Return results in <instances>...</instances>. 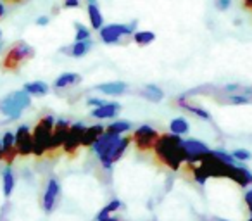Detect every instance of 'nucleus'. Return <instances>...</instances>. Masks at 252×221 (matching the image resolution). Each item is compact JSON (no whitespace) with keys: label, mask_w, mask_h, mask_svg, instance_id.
<instances>
[{"label":"nucleus","mask_w":252,"mask_h":221,"mask_svg":"<svg viewBox=\"0 0 252 221\" xmlns=\"http://www.w3.org/2000/svg\"><path fill=\"white\" fill-rule=\"evenodd\" d=\"M74 26H76V35H74V42H85V40H92L90 30H88L87 26L81 25V23H74Z\"/></svg>","instance_id":"c85d7f7f"},{"label":"nucleus","mask_w":252,"mask_h":221,"mask_svg":"<svg viewBox=\"0 0 252 221\" xmlns=\"http://www.w3.org/2000/svg\"><path fill=\"white\" fill-rule=\"evenodd\" d=\"M88 4H95V0H87Z\"/></svg>","instance_id":"79ce46f5"},{"label":"nucleus","mask_w":252,"mask_h":221,"mask_svg":"<svg viewBox=\"0 0 252 221\" xmlns=\"http://www.w3.org/2000/svg\"><path fill=\"white\" fill-rule=\"evenodd\" d=\"M0 161H4V154H2V144H0Z\"/></svg>","instance_id":"58836bf2"},{"label":"nucleus","mask_w":252,"mask_h":221,"mask_svg":"<svg viewBox=\"0 0 252 221\" xmlns=\"http://www.w3.org/2000/svg\"><path fill=\"white\" fill-rule=\"evenodd\" d=\"M71 125H73V123H71V121H67V120H56V126H54L52 138H50V145H49L50 154H56L59 149H63L67 133H69Z\"/></svg>","instance_id":"9d476101"},{"label":"nucleus","mask_w":252,"mask_h":221,"mask_svg":"<svg viewBox=\"0 0 252 221\" xmlns=\"http://www.w3.org/2000/svg\"><path fill=\"white\" fill-rule=\"evenodd\" d=\"M88 19H90V26L95 32H100L104 26V16H102L100 9L97 4H88Z\"/></svg>","instance_id":"412c9836"},{"label":"nucleus","mask_w":252,"mask_h":221,"mask_svg":"<svg viewBox=\"0 0 252 221\" xmlns=\"http://www.w3.org/2000/svg\"><path fill=\"white\" fill-rule=\"evenodd\" d=\"M119 111H121V104H118V102H105L100 107L92 109L90 114L95 120H112Z\"/></svg>","instance_id":"2eb2a0df"},{"label":"nucleus","mask_w":252,"mask_h":221,"mask_svg":"<svg viewBox=\"0 0 252 221\" xmlns=\"http://www.w3.org/2000/svg\"><path fill=\"white\" fill-rule=\"evenodd\" d=\"M105 131V128L102 125H92L87 126V131L83 135V140H81V147H92L98 138L102 137V133Z\"/></svg>","instance_id":"a211bd4d"},{"label":"nucleus","mask_w":252,"mask_h":221,"mask_svg":"<svg viewBox=\"0 0 252 221\" xmlns=\"http://www.w3.org/2000/svg\"><path fill=\"white\" fill-rule=\"evenodd\" d=\"M49 21H50L49 16H40V18L36 19V25H38V26H45V25H49Z\"/></svg>","instance_id":"f704fd0d"},{"label":"nucleus","mask_w":252,"mask_h":221,"mask_svg":"<svg viewBox=\"0 0 252 221\" xmlns=\"http://www.w3.org/2000/svg\"><path fill=\"white\" fill-rule=\"evenodd\" d=\"M87 131V125L78 121V123H73L69 128V133L66 137V142L63 145V151L66 152L67 156H74L76 151L81 147V140H83V135Z\"/></svg>","instance_id":"6e6552de"},{"label":"nucleus","mask_w":252,"mask_h":221,"mask_svg":"<svg viewBox=\"0 0 252 221\" xmlns=\"http://www.w3.org/2000/svg\"><path fill=\"white\" fill-rule=\"evenodd\" d=\"M247 221H252V216H251V218H249V220H247Z\"/></svg>","instance_id":"37998d69"},{"label":"nucleus","mask_w":252,"mask_h":221,"mask_svg":"<svg viewBox=\"0 0 252 221\" xmlns=\"http://www.w3.org/2000/svg\"><path fill=\"white\" fill-rule=\"evenodd\" d=\"M81 5L80 0H64V7L67 9H78Z\"/></svg>","instance_id":"72a5a7b5"},{"label":"nucleus","mask_w":252,"mask_h":221,"mask_svg":"<svg viewBox=\"0 0 252 221\" xmlns=\"http://www.w3.org/2000/svg\"><path fill=\"white\" fill-rule=\"evenodd\" d=\"M2 185H4V193L9 197L16 187V176H14V173H12L11 166H5L4 171H2Z\"/></svg>","instance_id":"b1692460"},{"label":"nucleus","mask_w":252,"mask_h":221,"mask_svg":"<svg viewBox=\"0 0 252 221\" xmlns=\"http://www.w3.org/2000/svg\"><path fill=\"white\" fill-rule=\"evenodd\" d=\"M176 105H178V107H182V109H185V111H189V113L195 114L197 118H200V120H204V121L213 120V118H211V114H209V111H206V109L200 107V105H197V104H192L185 94L180 95V97L176 98Z\"/></svg>","instance_id":"4468645a"},{"label":"nucleus","mask_w":252,"mask_h":221,"mask_svg":"<svg viewBox=\"0 0 252 221\" xmlns=\"http://www.w3.org/2000/svg\"><path fill=\"white\" fill-rule=\"evenodd\" d=\"M32 105V97L30 94H26L25 90H16L11 92L9 95H5L0 100V114H4L5 118H9L11 121H16L21 118L23 111L28 109Z\"/></svg>","instance_id":"f03ea898"},{"label":"nucleus","mask_w":252,"mask_h":221,"mask_svg":"<svg viewBox=\"0 0 252 221\" xmlns=\"http://www.w3.org/2000/svg\"><path fill=\"white\" fill-rule=\"evenodd\" d=\"M231 5V0H216V9L218 11H228Z\"/></svg>","instance_id":"2f4dec72"},{"label":"nucleus","mask_w":252,"mask_h":221,"mask_svg":"<svg viewBox=\"0 0 252 221\" xmlns=\"http://www.w3.org/2000/svg\"><path fill=\"white\" fill-rule=\"evenodd\" d=\"M23 90L30 95H35V97H43V95L49 94V85L45 81H30V83H25Z\"/></svg>","instance_id":"4be33fe9"},{"label":"nucleus","mask_w":252,"mask_h":221,"mask_svg":"<svg viewBox=\"0 0 252 221\" xmlns=\"http://www.w3.org/2000/svg\"><path fill=\"white\" fill-rule=\"evenodd\" d=\"M0 36H2V32H0Z\"/></svg>","instance_id":"c03bdc74"},{"label":"nucleus","mask_w":252,"mask_h":221,"mask_svg":"<svg viewBox=\"0 0 252 221\" xmlns=\"http://www.w3.org/2000/svg\"><path fill=\"white\" fill-rule=\"evenodd\" d=\"M216 98L220 104H226V105H245L251 104L252 98L247 97L244 94H231V95H216Z\"/></svg>","instance_id":"aec40b11"},{"label":"nucleus","mask_w":252,"mask_h":221,"mask_svg":"<svg viewBox=\"0 0 252 221\" xmlns=\"http://www.w3.org/2000/svg\"><path fill=\"white\" fill-rule=\"evenodd\" d=\"M123 204H121V200H118V199H114V200H111V202L107 204V206L104 207V209L98 213V216H97V221H104V220H107L109 216H112V213H116V211L121 207Z\"/></svg>","instance_id":"cd10ccee"},{"label":"nucleus","mask_w":252,"mask_h":221,"mask_svg":"<svg viewBox=\"0 0 252 221\" xmlns=\"http://www.w3.org/2000/svg\"><path fill=\"white\" fill-rule=\"evenodd\" d=\"M169 130H171L173 135H176V137H182V135H187L190 130V123L185 120V118H175V120L169 123Z\"/></svg>","instance_id":"393cba45"},{"label":"nucleus","mask_w":252,"mask_h":221,"mask_svg":"<svg viewBox=\"0 0 252 221\" xmlns=\"http://www.w3.org/2000/svg\"><path fill=\"white\" fill-rule=\"evenodd\" d=\"M59 192H61V185L56 178H50L49 183H47V189H45V193H43V199H42V206L47 213L54 209L57 202V197H59Z\"/></svg>","instance_id":"f8f14e48"},{"label":"nucleus","mask_w":252,"mask_h":221,"mask_svg":"<svg viewBox=\"0 0 252 221\" xmlns=\"http://www.w3.org/2000/svg\"><path fill=\"white\" fill-rule=\"evenodd\" d=\"M2 52H4V43L0 42V54H2Z\"/></svg>","instance_id":"a19ab883"},{"label":"nucleus","mask_w":252,"mask_h":221,"mask_svg":"<svg viewBox=\"0 0 252 221\" xmlns=\"http://www.w3.org/2000/svg\"><path fill=\"white\" fill-rule=\"evenodd\" d=\"M104 221H119V218H112V216H109L107 220H104Z\"/></svg>","instance_id":"4c0bfd02"},{"label":"nucleus","mask_w":252,"mask_h":221,"mask_svg":"<svg viewBox=\"0 0 252 221\" xmlns=\"http://www.w3.org/2000/svg\"><path fill=\"white\" fill-rule=\"evenodd\" d=\"M140 95L151 102H161L162 98H164V92H162L158 85H145L140 90Z\"/></svg>","instance_id":"5701e85b"},{"label":"nucleus","mask_w":252,"mask_h":221,"mask_svg":"<svg viewBox=\"0 0 252 221\" xmlns=\"http://www.w3.org/2000/svg\"><path fill=\"white\" fill-rule=\"evenodd\" d=\"M5 14V7H4V4H2V2H0V18H2V16Z\"/></svg>","instance_id":"e433bc0d"},{"label":"nucleus","mask_w":252,"mask_h":221,"mask_svg":"<svg viewBox=\"0 0 252 221\" xmlns=\"http://www.w3.org/2000/svg\"><path fill=\"white\" fill-rule=\"evenodd\" d=\"M183 149H185L187 154V162L185 164H197L204 156L209 154V147H207L204 142L195 140V138H190V140H183Z\"/></svg>","instance_id":"1a4fd4ad"},{"label":"nucleus","mask_w":252,"mask_h":221,"mask_svg":"<svg viewBox=\"0 0 252 221\" xmlns=\"http://www.w3.org/2000/svg\"><path fill=\"white\" fill-rule=\"evenodd\" d=\"M81 83V76L78 73H64L61 76L56 78L54 81V88L56 90H64V88H69V87H74V85Z\"/></svg>","instance_id":"6ab92c4d"},{"label":"nucleus","mask_w":252,"mask_h":221,"mask_svg":"<svg viewBox=\"0 0 252 221\" xmlns=\"http://www.w3.org/2000/svg\"><path fill=\"white\" fill-rule=\"evenodd\" d=\"M244 202L247 206V209L251 211V216H252V189H249L247 192L244 193Z\"/></svg>","instance_id":"7c9ffc66"},{"label":"nucleus","mask_w":252,"mask_h":221,"mask_svg":"<svg viewBox=\"0 0 252 221\" xmlns=\"http://www.w3.org/2000/svg\"><path fill=\"white\" fill-rule=\"evenodd\" d=\"M226 178H230L231 182H235L238 187L242 189H247L249 185L252 183V173L245 168L244 164H231L226 171Z\"/></svg>","instance_id":"9b49d317"},{"label":"nucleus","mask_w":252,"mask_h":221,"mask_svg":"<svg viewBox=\"0 0 252 221\" xmlns=\"http://www.w3.org/2000/svg\"><path fill=\"white\" fill-rule=\"evenodd\" d=\"M133 42L140 47H145V45H151L152 42L156 40V33L152 32H135L133 33Z\"/></svg>","instance_id":"bb28decb"},{"label":"nucleus","mask_w":252,"mask_h":221,"mask_svg":"<svg viewBox=\"0 0 252 221\" xmlns=\"http://www.w3.org/2000/svg\"><path fill=\"white\" fill-rule=\"evenodd\" d=\"M33 57H35V49L26 42H23V40H19V42L12 43L7 49V52L4 54L2 67L5 71H18L23 64L28 63Z\"/></svg>","instance_id":"20e7f679"},{"label":"nucleus","mask_w":252,"mask_h":221,"mask_svg":"<svg viewBox=\"0 0 252 221\" xmlns=\"http://www.w3.org/2000/svg\"><path fill=\"white\" fill-rule=\"evenodd\" d=\"M231 156H233V159L235 161H240V162H245V161H249V159L252 158L251 156V152L249 151H245V149H235L233 152H231Z\"/></svg>","instance_id":"c756f323"},{"label":"nucleus","mask_w":252,"mask_h":221,"mask_svg":"<svg viewBox=\"0 0 252 221\" xmlns=\"http://www.w3.org/2000/svg\"><path fill=\"white\" fill-rule=\"evenodd\" d=\"M92 47H94V42H92V40H85V42H74L73 45L64 47V49H61V52L66 54V56L80 59V57L87 56V54L90 52Z\"/></svg>","instance_id":"dca6fc26"},{"label":"nucleus","mask_w":252,"mask_h":221,"mask_svg":"<svg viewBox=\"0 0 252 221\" xmlns=\"http://www.w3.org/2000/svg\"><path fill=\"white\" fill-rule=\"evenodd\" d=\"M154 156L161 164L171 169H180V166L187 162V154L183 149V138L173 133L159 135L154 147Z\"/></svg>","instance_id":"f257e3e1"},{"label":"nucleus","mask_w":252,"mask_h":221,"mask_svg":"<svg viewBox=\"0 0 252 221\" xmlns=\"http://www.w3.org/2000/svg\"><path fill=\"white\" fill-rule=\"evenodd\" d=\"M95 90H98L100 94L104 95H123L126 94V90H128V85L125 83V81H109V83H102V85H97L95 87Z\"/></svg>","instance_id":"f3484780"},{"label":"nucleus","mask_w":252,"mask_h":221,"mask_svg":"<svg viewBox=\"0 0 252 221\" xmlns=\"http://www.w3.org/2000/svg\"><path fill=\"white\" fill-rule=\"evenodd\" d=\"M159 138V131L154 130L151 125H140L131 135V140L137 145L138 151L142 152H152L156 147V142Z\"/></svg>","instance_id":"423d86ee"},{"label":"nucleus","mask_w":252,"mask_h":221,"mask_svg":"<svg viewBox=\"0 0 252 221\" xmlns=\"http://www.w3.org/2000/svg\"><path fill=\"white\" fill-rule=\"evenodd\" d=\"M130 128H131V123H130V121L119 120V121H112L111 125H107L105 131H107V133L119 135V137H123V133H126V131H130Z\"/></svg>","instance_id":"a878e982"},{"label":"nucleus","mask_w":252,"mask_h":221,"mask_svg":"<svg viewBox=\"0 0 252 221\" xmlns=\"http://www.w3.org/2000/svg\"><path fill=\"white\" fill-rule=\"evenodd\" d=\"M56 126V118L52 114H47L42 120H38V123L35 125V130H33V154L36 158H42L49 152L50 138H52V131Z\"/></svg>","instance_id":"7ed1b4c3"},{"label":"nucleus","mask_w":252,"mask_h":221,"mask_svg":"<svg viewBox=\"0 0 252 221\" xmlns=\"http://www.w3.org/2000/svg\"><path fill=\"white\" fill-rule=\"evenodd\" d=\"M7 2H12V4H19V2H23V0H7Z\"/></svg>","instance_id":"ea45409f"},{"label":"nucleus","mask_w":252,"mask_h":221,"mask_svg":"<svg viewBox=\"0 0 252 221\" xmlns=\"http://www.w3.org/2000/svg\"><path fill=\"white\" fill-rule=\"evenodd\" d=\"M87 104L90 105V107H94V109H97V107H100V105H104L105 102L102 100V98H97V97H92V98H88L87 100Z\"/></svg>","instance_id":"473e14b6"},{"label":"nucleus","mask_w":252,"mask_h":221,"mask_svg":"<svg viewBox=\"0 0 252 221\" xmlns=\"http://www.w3.org/2000/svg\"><path fill=\"white\" fill-rule=\"evenodd\" d=\"M16 138V151H18V156H23V158H28V156L33 154V131L30 130L28 125H19L18 130L14 133Z\"/></svg>","instance_id":"0eeeda50"},{"label":"nucleus","mask_w":252,"mask_h":221,"mask_svg":"<svg viewBox=\"0 0 252 221\" xmlns=\"http://www.w3.org/2000/svg\"><path fill=\"white\" fill-rule=\"evenodd\" d=\"M244 5L247 9H252V0H244Z\"/></svg>","instance_id":"c9c22d12"},{"label":"nucleus","mask_w":252,"mask_h":221,"mask_svg":"<svg viewBox=\"0 0 252 221\" xmlns=\"http://www.w3.org/2000/svg\"><path fill=\"white\" fill-rule=\"evenodd\" d=\"M0 144H2V154H4V161L7 162V166H11L14 162L18 151H16V138L12 131H5L0 138Z\"/></svg>","instance_id":"ddd939ff"},{"label":"nucleus","mask_w":252,"mask_h":221,"mask_svg":"<svg viewBox=\"0 0 252 221\" xmlns=\"http://www.w3.org/2000/svg\"><path fill=\"white\" fill-rule=\"evenodd\" d=\"M221 221H226V220H221Z\"/></svg>","instance_id":"a18cd8bd"},{"label":"nucleus","mask_w":252,"mask_h":221,"mask_svg":"<svg viewBox=\"0 0 252 221\" xmlns=\"http://www.w3.org/2000/svg\"><path fill=\"white\" fill-rule=\"evenodd\" d=\"M135 26H137V21L130 23V25L111 23V25L102 26V30L98 32V36H100L102 43H105V45H116V43H119V40L133 36Z\"/></svg>","instance_id":"39448f33"}]
</instances>
